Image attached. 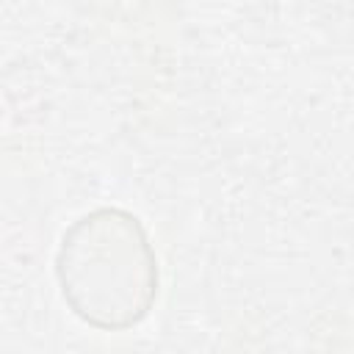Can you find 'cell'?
<instances>
[{
  "mask_svg": "<svg viewBox=\"0 0 354 354\" xmlns=\"http://www.w3.org/2000/svg\"><path fill=\"white\" fill-rule=\"evenodd\" d=\"M55 279L72 315L100 332L138 326L160 293L149 232L124 207H94L61 232Z\"/></svg>",
  "mask_w": 354,
  "mask_h": 354,
  "instance_id": "cell-1",
  "label": "cell"
},
{
  "mask_svg": "<svg viewBox=\"0 0 354 354\" xmlns=\"http://www.w3.org/2000/svg\"><path fill=\"white\" fill-rule=\"evenodd\" d=\"M0 116H3V113H0Z\"/></svg>",
  "mask_w": 354,
  "mask_h": 354,
  "instance_id": "cell-2",
  "label": "cell"
}]
</instances>
